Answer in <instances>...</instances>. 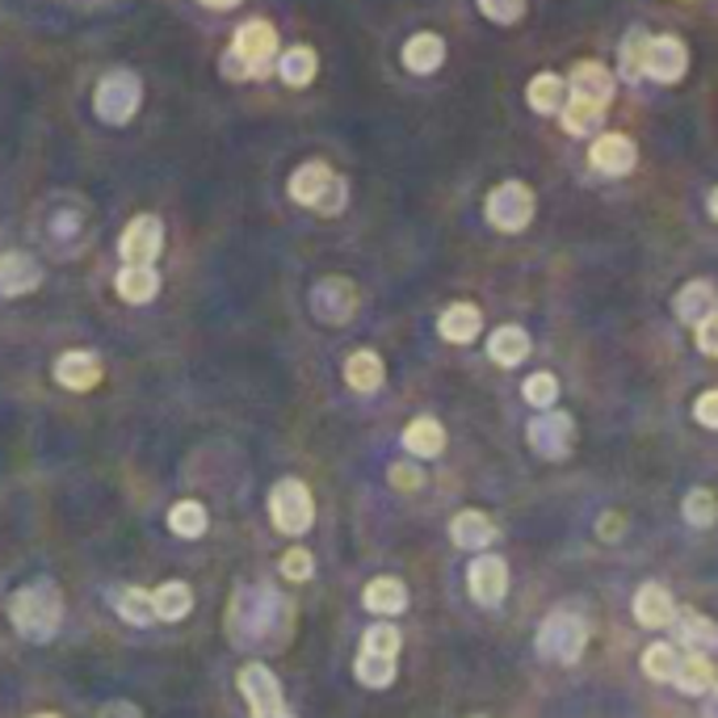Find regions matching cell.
Here are the masks:
<instances>
[{"label": "cell", "mask_w": 718, "mask_h": 718, "mask_svg": "<svg viewBox=\"0 0 718 718\" xmlns=\"http://www.w3.org/2000/svg\"><path fill=\"white\" fill-rule=\"evenodd\" d=\"M312 312L324 324H349L358 316V286L349 277H324L312 291Z\"/></svg>", "instance_id": "12"}, {"label": "cell", "mask_w": 718, "mask_h": 718, "mask_svg": "<svg viewBox=\"0 0 718 718\" xmlns=\"http://www.w3.org/2000/svg\"><path fill=\"white\" fill-rule=\"evenodd\" d=\"M442 64H445L442 34L424 30V34H412V39L403 43V67H408V72H416V76H429V72H437Z\"/></svg>", "instance_id": "22"}, {"label": "cell", "mask_w": 718, "mask_h": 718, "mask_svg": "<svg viewBox=\"0 0 718 718\" xmlns=\"http://www.w3.org/2000/svg\"><path fill=\"white\" fill-rule=\"evenodd\" d=\"M526 437L542 458L559 463V458H568L571 450H576V421H571V412H563V408H547V412H538L526 424Z\"/></svg>", "instance_id": "8"}, {"label": "cell", "mask_w": 718, "mask_h": 718, "mask_svg": "<svg viewBox=\"0 0 718 718\" xmlns=\"http://www.w3.org/2000/svg\"><path fill=\"white\" fill-rule=\"evenodd\" d=\"M9 617H13V626H18L22 638L46 643V638H55V631H60L64 596H60V589L51 580H34V584H25V589H18L9 596Z\"/></svg>", "instance_id": "2"}, {"label": "cell", "mask_w": 718, "mask_h": 718, "mask_svg": "<svg viewBox=\"0 0 718 718\" xmlns=\"http://www.w3.org/2000/svg\"><path fill=\"white\" fill-rule=\"evenodd\" d=\"M697 349H701L706 358H718V312L697 324Z\"/></svg>", "instance_id": "45"}, {"label": "cell", "mask_w": 718, "mask_h": 718, "mask_svg": "<svg viewBox=\"0 0 718 718\" xmlns=\"http://www.w3.org/2000/svg\"><path fill=\"white\" fill-rule=\"evenodd\" d=\"M240 694L249 701L253 718H295L282 701V685L265 664H244L240 668Z\"/></svg>", "instance_id": "10"}, {"label": "cell", "mask_w": 718, "mask_h": 718, "mask_svg": "<svg viewBox=\"0 0 718 718\" xmlns=\"http://www.w3.org/2000/svg\"><path fill=\"white\" fill-rule=\"evenodd\" d=\"M353 673H358L361 685H370V689H387V685L395 680V659H391V655L358 652V664H353Z\"/></svg>", "instance_id": "36"}, {"label": "cell", "mask_w": 718, "mask_h": 718, "mask_svg": "<svg viewBox=\"0 0 718 718\" xmlns=\"http://www.w3.org/2000/svg\"><path fill=\"white\" fill-rule=\"evenodd\" d=\"M479 328H484V312L475 303H450L442 319H437V332L445 340H454V345H471L479 337Z\"/></svg>", "instance_id": "21"}, {"label": "cell", "mask_w": 718, "mask_h": 718, "mask_svg": "<svg viewBox=\"0 0 718 718\" xmlns=\"http://www.w3.org/2000/svg\"><path fill=\"white\" fill-rule=\"evenodd\" d=\"M568 85H571V97H584V102H596V106H610L613 72L605 64H596V60H584V64L571 67Z\"/></svg>", "instance_id": "17"}, {"label": "cell", "mask_w": 718, "mask_h": 718, "mask_svg": "<svg viewBox=\"0 0 718 718\" xmlns=\"http://www.w3.org/2000/svg\"><path fill=\"white\" fill-rule=\"evenodd\" d=\"M43 282V270L30 253L0 256V295H30Z\"/></svg>", "instance_id": "19"}, {"label": "cell", "mask_w": 718, "mask_h": 718, "mask_svg": "<svg viewBox=\"0 0 718 718\" xmlns=\"http://www.w3.org/2000/svg\"><path fill=\"white\" fill-rule=\"evenodd\" d=\"M466 589L479 605H500L508 592V563L500 555H479L471 568H466Z\"/></svg>", "instance_id": "14"}, {"label": "cell", "mask_w": 718, "mask_h": 718, "mask_svg": "<svg viewBox=\"0 0 718 718\" xmlns=\"http://www.w3.org/2000/svg\"><path fill=\"white\" fill-rule=\"evenodd\" d=\"M270 517L282 534H307L312 521H316V505H312V492L303 479H277L274 492H270Z\"/></svg>", "instance_id": "7"}, {"label": "cell", "mask_w": 718, "mask_h": 718, "mask_svg": "<svg viewBox=\"0 0 718 718\" xmlns=\"http://www.w3.org/2000/svg\"><path fill=\"white\" fill-rule=\"evenodd\" d=\"M601 123H605V106L584 102V97H568V106H563V127H568L571 135H592Z\"/></svg>", "instance_id": "34"}, {"label": "cell", "mask_w": 718, "mask_h": 718, "mask_svg": "<svg viewBox=\"0 0 718 718\" xmlns=\"http://www.w3.org/2000/svg\"><path fill=\"white\" fill-rule=\"evenodd\" d=\"M710 214H715V219H718V190L710 193Z\"/></svg>", "instance_id": "50"}, {"label": "cell", "mask_w": 718, "mask_h": 718, "mask_svg": "<svg viewBox=\"0 0 718 718\" xmlns=\"http://www.w3.org/2000/svg\"><path fill=\"white\" fill-rule=\"evenodd\" d=\"M689 67V51L676 34H659V39H647V51H643V76H652L659 85H676Z\"/></svg>", "instance_id": "11"}, {"label": "cell", "mask_w": 718, "mask_h": 718, "mask_svg": "<svg viewBox=\"0 0 718 718\" xmlns=\"http://www.w3.org/2000/svg\"><path fill=\"white\" fill-rule=\"evenodd\" d=\"M694 416L701 429H718V391H701V395H697Z\"/></svg>", "instance_id": "44"}, {"label": "cell", "mask_w": 718, "mask_h": 718, "mask_svg": "<svg viewBox=\"0 0 718 718\" xmlns=\"http://www.w3.org/2000/svg\"><path fill=\"white\" fill-rule=\"evenodd\" d=\"M680 517L689 521V526L706 529L718 521V500L710 487H694V492H685V500H680Z\"/></svg>", "instance_id": "35"}, {"label": "cell", "mask_w": 718, "mask_h": 718, "mask_svg": "<svg viewBox=\"0 0 718 718\" xmlns=\"http://www.w3.org/2000/svg\"><path fill=\"white\" fill-rule=\"evenodd\" d=\"M361 652H374V655H400V631L395 626H387V622H379V626H370L366 631V638H361Z\"/></svg>", "instance_id": "41"}, {"label": "cell", "mask_w": 718, "mask_h": 718, "mask_svg": "<svg viewBox=\"0 0 718 718\" xmlns=\"http://www.w3.org/2000/svg\"><path fill=\"white\" fill-rule=\"evenodd\" d=\"M521 395H526V403H534L538 412H547L550 403L559 400V379H555V374H547V370H538V374H529V379H526Z\"/></svg>", "instance_id": "40"}, {"label": "cell", "mask_w": 718, "mask_h": 718, "mask_svg": "<svg viewBox=\"0 0 718 718\" xmlns=\"http://www.w3.org/2000/svg\"><path fill=\"white\" fill-rule=\"evenodd\" d=\"M169 529L177 534V538H202V534H207V508L198 505V500H181V505H172Z\"/></svg>", "instance_id": "37"}, {"label": "cell", "mask_w": 718, "mask_h": 718, "mask_svg": "<svg viewBox=\"0 0 718 718\" xmlns=\"http://www.w3.org/2000/svg\"><path fill=\"white\" fill-rule=\"evenodd\" d=\"M534 219V190L521 181H505L487 193V223L496 232H526Z\"/></svg>", "instance_id": "9"}, {"label": "cell", "mask_w": 718, "mask_h": 718, "mask_svg": "<svg viewBox=\"0 0 718 718\" xmlns=\"http://www.w3.org/2000/svg\"><path fill=\"white\" fill-rule=\"evenodd\" d=\"M479 13L496 25H513L526 18V0H479Z\"/></svg>", "instance_id": "42"}, {"label": "cell", "mask_w": 718, "mask_h": 718, "mask_svg": "<svg viewBox=\"0 0 718 718\" xmlns=\"http://www.w3.org/2000/svg\"><path fill=\"white\" fill-rule=\"evenodd\" d=\"M202 4H207V9H235L240 0H202Z\"/></svg>", "instance_id": "49"}, {"label": "cell", "mask_w": 718, "mask_h": 718, "mask_svg": "<svg viewBox=\"0 0 718 718\" xmlns=\"http://www.w3.org/2000/svg\"><path fill=\"white\" fill-rule=\"evenodd\" d=\"M361 601H366V610H370V613L391 617V613L408 610V589H403V580H395V576H379V580H370V584H366Z\"/></svg>", "instance_id": "25"}, {"label": "cell", "mask_w": 718, "mask_h": 718, "mask_svg": "<svg viewBox=\"0 0 718 718\" xmlns=\"http://www.w3.org/2000/svg\"><path fill=\"white\" fill-rule=\"evenodd\" d=\"M160 249H165V228H160L156 214H139V219H130L123 240H118V253H123L127 265H156Z\"/></svg>", "instance_id": "13"}, {"label": "cell", "mask_w": 718, "mask_h": 718, "mask_svg": "<svg viewBox=\"0 0 718 718\" xmlns=\"http://www.w3.org/2000/svg\"><path fill=\"white\" fill-rule=\"evenodd\" d=\"M676 668H680V655H676L673 643H652L643 652V673L652 680H676Z\"/></svg>", "instance_id": "39"}, {"label": "cell", "mask_w": 718, "mask_h": 718, "mask_svg": "<svg viewBox=\"0 0 718 718\" xmlns=\"http://www.w3.org/2000/svg\"><path fill=\"white\" fill-rule=\"evenodd\" d=\"M680 694H710L718 685V673L715 664L706 659V652H689L685 659H680V668H676V680H673Z\"/></svg>", "instance_id": "26"}, {"label": "cell", "mask_w": 718, "mask_h": 718, "mask_svg": "<svg viewBox=\"0 0 718 718\" xmlns=\"http://www.w3.org/2000/svg\"><path fill=\"white\" fill-rule=\"evenodd\" d=\"M589 160L592 169L605 172V177H626L638 165V148L626 135H596V144L589 148Z\"/></svg>", "instance_id": "15"}, {"label": "cell", "mask_w": 718, "mask_h": 718, "mask_svg": "<svg viewBox=\"0 0 718 718\" xmlns=\"http://www.w3.org/2000/svg\"><path fill=\"white\" fill-rule=\"evenodd\" d=\"M118 613L127 617L130 626H151L156 622V601L144 589H123L118 592Z\"/></svg>", "instance_id": "38"}, {"label": "cell", "mask_w": 718, "mask_h": 718, "mask_svg": "<svg viewBox=\"0 0 718 718\" xmlns=\"http://www.w3.org/2000/svg\"><path fill=\"white\" fill-rule=\"evenodd\" d=\"M277 55V30L270 22H244L235 30L232 51L223 55V76L228 81H253L274 67Z\"/></svg>", "instance_id": "3"}, {"label": "cell", "mask_w": 718, "mask_h": 718, "mask_svg": "<svg viewBox=\"0 0 718 718\" xmlns=\"http://www.w3.org/2000/svg\"><path fill=\"white\" fill-rule=\"evenodd\" d=\"M312 571H316L312 550L295 547V550H286V555H282V576H286V580H312Z\"/></svg>", "instance_id": "43"}, {"label": "cell", "mask_w": 718, "mask_h": 718, "mask_svg": "<svg viewBox=\"0 0 718 718\" xmlns=\"http://www.w3.org/2000/svg\"><path fill=\"white\" fill-rule=\"evenodd\" d=\"M114 291L127 298V303H151L156 291H160V274L151 265H127V270H118V277H114Z\"/></svg>", "instance_id": "30"}, {"label": "cell", "mask_w": 718, "mask_h": 718, "mask_svg": "<svg viewBox=\"0 0 718 718\" xmlns=\"http://www.w3.org/2000/svg\"><path fill=\"white\" fill-rule=\"evenodd\" d=\"M673 312L676 319H685V324H701L706 316H715L718 312V291L715 282H706V277H697V282H689V286H680L673 298Z\"/></svg>", "instance_id": "18"}, {"label": "cell", "mask_w": 718, "mask_h": 718, "mask_svg": "<svg viewBox=\"0 0 718 718\" xmlns=\"http://www.w3.org/2000/svg\"><path fill=\"white\" fill-rule=\"evenodd\" d=\"M584 643H589V626L568 610L550 613L538 626V655L550 664H576L584 655Z\"/></svg>", "instance_id": "5"}, {"label": "cell", "mask_w": 718, "mask_h": 718, "mask_svg": "<svg viewBox=\"0 0 718 718\" xmlns=\"http://www.w3.org/2000/svg\"><path fill=\"white\" fill-rule=\"evenodd\" d=\"M529 106L538 109V114H563L568 106V81L563 76H555V72H542V76H534L529 81Z\"/></svg>", "instance_id": "31"}, {"label": "cell", "mask_w": 718, "mask_h": 718, "mask_svg": "<svg viewBox=\"0 0 718 718\" xmlns=\"http://www.w3.org/2000/svg\"><path fill=\"white\" fill-rule=\"evenodd\" d=\"M403 445H408V454H416V458H437V454L445 450L442 421H433V416H416V421L403 429Z\"/></svg>", "instance_id": "28"}, {"label": "cell", "mask_w": 718, "mask_h": 718, "mask_svg": "<svg viewBox=\"0 0 718 718\" xmlns=\"http://www.w3.org/2000/svg\"><path fill=\"white\" fill-rule=\"evenodd\" d=\"M634 617H638V626H647V631L673 626L676 622L673 592L664 589V584H643V589L634 592Z\"/></svg>", "instance_id": "16"}, {"label": "cell", "mask_w": 718, "mask_h": 718, "mask_svg": "<svg viewBox=\"0 0 718 718\" xmlns=\"http://www.w3.org/2000/svg\"><path fill=\"white\" fill-rule=\"evenodd\" d=\"M34 718H60V715H34Z\"/></svg>", "instance_id": "52"}, {"label": "cell", "mask_w": 718, "mask_h": 718, "mask_svg": "<svg viewBox=\"0 0 718 718\" xmlns=\"http://www.w3.org/2000/svg\"><path fill=\"white\" fill-rule=\"evenodd\" d=\"M676 634H680V643L685 647H694V652H715L718 647V626L706 617V613L697 610H676Z\"/></svg>", "instance_id": "27"}, {"label": "cell", "mask_w": 718, "mask_h": 718, "mask_svg": "<svg viewBox=\"0 0 718 718\" xmlns=\"http://www.w3.org/2000/svg\"><path fill=\"white\" fill-rule=\"evenodd\" d=\"M139 102H144V85H139L135 72H123V67L109 72L106 81L97 85V93H93V109L109 127H127L135 118V109H139Z\"/></svg>", "instance_id": "6"}, {"label": "cell", "mask_w": 718, "mask_h": 718, "mask_svg": "<svg viewBox=\"0 0 718 718\" xmlns=\"http://www.w3.org/2000/svg\"><path fill=\"white\" fill-rule=\"evenodd\" d=\"M97 718H144V715H139V706H130V701H109Z\"/></svg>", "instance_id": "47"}, {"label": "cell", "mask_w": 718, "mask_h": 718, "mask_svg": "<svg viewBox=\"0 0 718 718\" xmlns=\"http://www.w3.org/2000/svg\"><path fill=\"white\" fill-rule=\"evenodd\" d=\"M291 198L319 214H340L345 211V202H349V186H345V177H337L324 160H307V165H298L295 177H291Z\"/></svg>", "instance_id": "4"}, {"label": "cell", "mask_w": 718, "mask_h": 718, "mask_svg": "<svg viewBox=\"0 0 718 718\" xmlns=\"http://www.w3.org/2000/svg\"><path fill=\"white\" fill-rule=\"evenodd\" d=\"M228 626L240 647H282L291 634V601H282L274 589H244Z\"/></svg>", "instance_id": "1"}, {"label": "cell", "mask_w": 718, "mask_h": 718, "mask_svg": "<svg viewBox=\"0 0 718 718\" xmlns=\"http://www.w3.org/2000/svg\"><path fill=\"white\" fill-rule=\"evenodd\" d=\"M316 67H319V60L312 46H291V51L277 60V76H282L291 88H303L316 81Z\"/></svg>", "instance_id": "32"}, {"label": "cell", "mask_w": 718, "mask_h": 718, "mask_svg": "<svg viewBox=\"0 0 718 718\" xmlns=\"http://www.w3.org/2000/svg\"><path fill=\"white\" fill-rule=\"evenodd\" d=\"M55 379L67 391H93L102 382V361L93 358V353H85V349H72V353H64V358L55 361Z\"/></svg>", "instance_id": "20"}, {"label": "cell", "mask_w": 718, "mask_h": 718, "mask_svg": "<svg viewBox=\"0 0 718 718\" xmlns=\"http://www.w3.org/2000/svg\"><path fill=\"white\" fill-rule=\"evenodd\" d=\"M706 718H718V697H715V706H710V710H706Z\"/></svg>", "instance_id": "51"}, {"label": "cell", "mask_w": 718, "mask_h": 718, "mask_svg": "<svg viewBox=\"0 0 718 718\" xmlns=\"http://www.w3.org/2000/svg\"><path fill=\"white\" fill-rule=\"evenodd\" d=\"M391 484L400 487V492H412V487L424 484V475H421V471H412V466L395 463V466H391Z\"/></svg>", "instance_id": "46"}, {"label": "cell", "mask_w": 718, "mask_h": 718, "mask_svg": "<svg viewBox=\"0 0 718 718\" xmlns=\"http://www.w3.org/2000/svg\"><path fill=\"white\" fill-rule=\"evenodd\" d=\"M151 601H156V617H165V622H181V617L193 610V592L186 580L160 584V589L151 592Z\"/></svg>", "instance_id": "33"}, {"label": "cell", "mask_w": 718, "mask_h": 718, "mask_svg": "<svg viewBox=\"0 0 718 718\" xmlns=\"http://www.w3.org/2000/svg\"><path fill=\"white\" fill-rule=\"evenodd\" d=\"M475 718H484V715H475Z\"/></svg>", "instance_id": "53"}, {"label": "cell", "mask_w": 718, "mask_h": 718, "mask_svg": "<svg viewBox=\"0 0 718 718\" xmlns=\"http://www.w3.org/2000/svg\"><path fill=\"white\" fill-rule=\"evenodd\" d=\"M617 534H622V517H617V513H605V517H601V538H605V542H617Z\"/></svg>", "instance_id": "48"}, {"label": "cell", "mask_w": 718, "mask_h": 718, "mask_svg": "<svg viewBox=\"0 0 718 718\" xmlns=\"http://www.w3.org/2000/svg\"><path fill=\"white\" fill-rule=\"evenodd\" d=\"M487 358L496 361V366H521V361L529 358V332L526 328H517V324L496 328V332L487 337Z\"/></svg>", "instance_id": "24"}, {"label": "cell", "mask_w": 718, "mask_h": 718, "mask_svg": "<svg viewBox=\"0 0 718 718\" xmlns=\"http://www.w3.org/2000/svg\"><path fill=\"white\" fill-rule=\"evenodd\" d=\"M382 358L379 353H370V349H358V353H349V361H345V382L353 387V391H361V395H374L382 387Z\"/></svg>", "instance_id": "29"}, {"label": "cell", "mask_w": 718, "mask_h": 718, "mask_svg": "<svg viewBox=\"0 0 718 718\" xmlns=\"http://www.w3.org/2000/svg\"><path fill=\"white\" fill-rule=\"evenodd\" d=\"M450 538H454L463 550H479V555H484V547H492V542H496V526L487 521L484 513L463 508V513L450 521Z\"/></svg>", "instance_id": "23"}]
</instances>
